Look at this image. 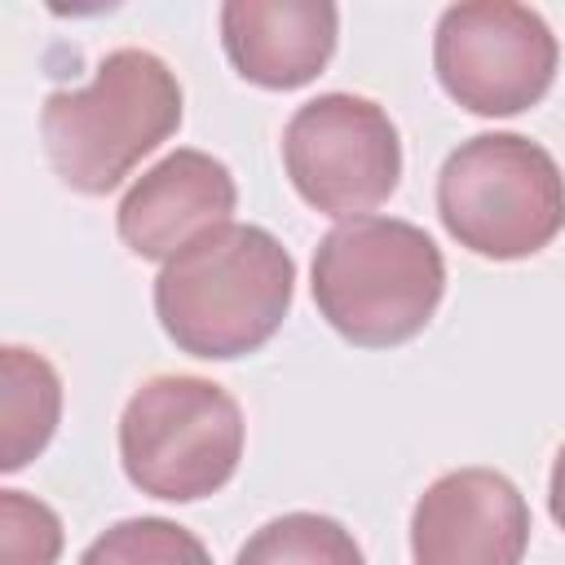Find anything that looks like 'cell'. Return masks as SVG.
<instances>
[{
    "instance_id": "obj_12",
    "label": "cell",
    "mask_w": 565,
    "mask_h": 565,
    "mask_svg": "<svg viewBox=\"0 0 565 565\" xmlns=\"http://www.w3.org/2000/svg\"><path fill=\"white\" fill-rule=\"evenodd\" d=\"M234 565H366L358 539L322 512H287L265 521Z\"/></svg>"
},
{
    "instance_id": "obj_14",
    "label": "cell",
    "mask_w": 565,
    "mask_h": 565,
    "mask_svg": "<svg viewBox=\"0 0 565 565\" xmlns=\"http://www.w3.org/2000/svg\"><path fill=\"white\" fill-rule=\"evenodd\" d=\"M62 556V521L49 503L0 490V565H53Z\"/></svg>"
},
{
    "instance_id": "obj_13",
    "label": "cell",
    "mask_w": 565,
    "mask_h": 565,
    "mask_svg": "<svg viewBox=\"0 0 565 565\" xmlns=\"http://www.w3.org/2000/svg\"><path fill=\"white\" fill-rule=\"evenodd\" d=\"M79 565H212L199 534L168 516H128L97 534Z\"/></svg>"
},
{
    "instance_id": "obj_11",
    "label": "cell",
    "mask_w": 565,
    "mask_h": 565,
    "mask_svg": "<svg viewBox=\"0 0 565 565\" xmlns=\"http://www.w3.org/2000/svg\"><path fill=\"white\" fill-rule=\"evenodd\" d=\"M0 468L18 472L49 446L62 419V380L44 353L9 344L0 353Z\"/></svg>"
},
{
    "instance_id": "obj_9",
    "label": "cell",
    "mask_w": 565,
    "mask_h": 565,
    "mask_svg": "<svg viewBox=\"0 0 565 565\" xmlns=\"http://www.w3.org/2000/svg\"><path fill=\"white\" fill-rule=\"evenodd\" d=\"M234 203L238 185L221 159L207 150H172L128 185L115 225L132 256L172 260L199 234L230 225Z\"/></svg>"
},
{
    "instance_id": "obj_1",
    "label": "cell",
    "mask_w": 565,
    "mask_h": 565,
    "mask_svg": "<svg viewBox=\"0 0 565 565\" xmlns=\"http://www.w3.org/2000/svg\"><path fill=\"white\" fill-rule=\"evenodd\" d=\"M296 291L291 252L260 225H216L163 260L154 313L168 340L203 362L256 353L287 318Z\"/></svg>"
},
{
    "instance_id": "obj_6",
    "label": "cell",
    "mask_w": 565,
    "mask_h": 565,
    "mask_svg": "<svg viewBox=\"0 0 565 565\" xmlns=\"http://www.w3.org/2000/svg\"><path fill=\"white\" fill-rule=\"evenodd\" d=\"M282 163L313 212L353 221L397 190L402 141L388 110L371 97L318 93L287 119Z\"/></svg>"
},
{
    "instance_id": "obj_5",
    "label": "cell",
    "mask_w": 565,
    "mask_h": 565,
    "mask_svg": "<svg viewBox=\"0 0 565 565\" xmlns=\"http://www.w3.org/2000/svg\"><path fill=\"white\" fill-rule=\"evenodd\" d=\"M119 459L150 499H207L238 472L243 411L216 380L154 375L119 415Z\"/></svg>"
},
{
    "instance_id": "obj_4",
    "label": "cell",
    "mask_w": 565,
    "mask_h": 565,
    "mask_svg": "<svg viewBox=\"0 0 565 565\" xmlns=\"http://www.w3.org/2000/svg\"><path fill=\"white\" fill-rule=\"evenodd\" d=\"M437 216L459 247L490 260H521L565 230V177L539 141L477 132L437 172Z\"/></svg>"
},
{
    "instance_id": "obj_7",
    "label": "cell",
    "mask_w": 565,
    "mask_h": 565,
    "mask_svg": "<svg viewBox=\"0 0 565 565\" xmlns=\"http://www.w3.org/2000/svg\"><path fill=\"white\" fill-rule=\"evenodd\" d=\"M556 35L530 4L468 0L437 18V79L472 115H521L543 102L556 79Z\"/></svg>"
},
{
    "instance_id": "obj_3",
    "label": "cell",
    "mask_w": 565,
    "mask_h": 565,
    "mask_svg": "<svg viewBox=\"0 0 565 565\" xmlns=\"http://www.w3.org/2000/svg\"><path fill=\"white\" fill-rule=\"evenodd\" d=\"M313 305L358 349H393L428 327L446 291L437 243L397 216H353L313 247Z\"/></svg>"
},
{
    "instance_id": "obj_15",
    "label": "cell",
    "mask_w": 565,
    "mask_h": 565,
    "mask_svg": "<svg viewBox=\"0 0 565 565\" xmlns=\"http://www.w3.org/2000/svg\"><path fill=\"white\" fill-rule=\"evenodd\" d=\"M547 508H552V521L565 530V446L556 450V463H552V481H547Z\"/></svg>"
},
{
    "instance_id": "obj_2",
    "label": "cell",
    "mask_w": 565,
    "mask_h": 565,
    "mask_svg": "<svg viewBox=\"0 0 565 565\" xmlns=\"http://www.w3.org/2000/svg\"><path fill=\"white\" fill-rule=\"evenodd\" d=\"M177 128L181 84L150 49L106 53L84 88H57L40 106L44 154L79 194H110Z\"/></svg>"
},
{
    "instance_id": "obj_10",
    "label": "cell",
    "mask_w": 565,
    "mask_h": 565,
    "mask_svg": "<svg viewBox=\"0 0 565 565\" xmlns=\"http://www.w3.org/2000/svg\"><path fill=\"white\" fill-rule=\"evenodd\" d=\"M340 13L327 0H230L221 4V44L230 66L260 88H300L335 53Z\"/></svg>"
},
{
    "instance_id": "obj_8",
    "label": "cell",
    "mask_w": 565,
    "mask_h": 565,
    "mask_svg": "<svg viewBox=\"0 0 565 565\" xmlns=\"http://www.w3.org/2000/svg\"><path fill=\"white\" fill-rule=\"evenodd\" d=\"M530 547L525 494L494 468L437 477L411 512L415 565H521Z\"/></svg>"
}]
</instances>
